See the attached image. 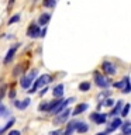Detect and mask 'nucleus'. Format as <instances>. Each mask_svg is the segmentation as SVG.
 <instances>
[{
	"label": "nucleus",
	"mask_w": 131,
	"mask_h": 135,
	"mask_svg": "<svg viewBox=\"0 0 131 135\" xmlns=\"http://www.w3.org/2000/svg\"><path fill=\"white\" fill-rule=\"evenodd\" d=\"M52 78H51V76L49 75H41L40 76V78H37L35 80H34V82H32V84H31V87H30L28 89V93H30V94H32V93H35L37 90H40V89L41 87H44V86H46V83H49V82H52Z\"/></svg>",
	"instance_id": "obj_1"
},
{
	"label": "nucleus",
	"mask_w": 131,
	"mask_h": 135,
	"mask_svg": "<svg viewBox=\"0 0 131 135\" xmlns=\"http://www.w3.org/2000/svg\"><path fill=\"white\" fill-rule=\"evenodd\" d=\"M93 79H95V83H96V86L97 87H100V89H107L110 84H111V80L107 79L106 76H103L100 73V72H93Z\"/></svg>",
	"instance_id": "obj_2"
},
{
	"label": "nucleus",
	"mask_w": 131,
	"mask_h": 135,
	"mask_svg": "<svg viewBox=\"0 0 131 135\" xmlns=\"http://www.w3.org/2000/svg\"><path fill=\"white\" fill-rule=\"evenodd\" d=\"M71 111L72 110L66 107L65 110H62L61 113H58L57 115H55V118H54V124L55 125H61V124H63V122H66L68 118H69V115H71Z\"/></svg>",
	"instance_id": "obj_3"
},
{
	"label": "nucleus",
	"mask_w": 131,
	"mask_h": 135,
	"mask_svg": "<svg viewBox=\"0 0 131 135\" xmlns=\"http://www.w3.org/2000/svg\"><path fill=\"white\" fill-rule=\"evenodd\" d=\"M18 48H20V44H14L13 46H10V48H8L6 56H4V59H3V65H8V63H10L13 59H14L16 52L18 51Z\"/></svg>",
	"instance_id": "obj_4"
},
{
	"label": "nucleus",
	"mask_w": 131,
	"mask_h": 135,
	"mask_svg": "<svg viewBox=\"0 0 131 135\" xmlns=\"http://www.w3.org/2000/svg\"><path fill=\"white\" fill-rule=\"evenodd\" d=\"M90 121H93L96 125H103L106 124V121H107V115H106L104 113H92L90 114Z\"/></svg>",
	"instance_id": "obj_5"
},
{
	"label": "nucleus",
	"mask_w": 131,
	"mask_h": 135,
	"mask_svg": "<svg viewBox=\"0 0 131 135\" xmlns=\"http://www.w3.org/2000/svg\"><path fill=\"white\" fill-rule=\"evenodd\" d=\"M101 70H103L107 76H114L117 73V68L114 66L110 61H104L103 63H101Z\"/></svg>",
	"instance_id": "obj_6"
},
{
	"label": "nucleus",
	"mask_w": 131,
	"mask_h": 135,
	"mask_svg": "<svg viewBox=\"0 0 131 135\" xmlns=\"http://www.w3.org/2000/svg\"><path fill=\"white\" fill-rule=\"evenodd\" d=\"M121 124H123V120H121V118H120V117H114V118H113V121L107 125V128H106L104 132L107 134V135H109V134H111V132H114V131H116L117 128H120V125H121Z\"/></svg>",
	"instance_id": "obj_7"
},
{
	"label": "nucleus",
	"mask_w": 131,
	"mask_h": 135,
	"mask_svg": "<svg viewBox=\"0 0 131 135\" xmlns=\"http://www.w3.org/2000/svg\"><path fill=\"white\" fill-rule=\"evenodd\" d=\"M40 27L35 24V23H32V24H30L28 25V28H27V37L30 38H38L40 37Z\"/></svg>",
	"instance_id": "obj_8"
},
{
	"label": "nucleus",
	"mask_w": 131,
	"mask_h": 135,
	"mask_svg": "<svg viewBox=\"0 0 131 135\" xmlns=\"http://www.w3.org/2000/svg\"><path fill=\"white\" fill-rule=\"evenodd\" d=\"M123 100H120V101H116L114 103V105L111 107V110H110V113L109 114H106L107 117H111V118H114V117H117L118 114H120V111H121V107H123Z\"/></svg>",
	"instance_id": "obj_9"
},
{
	"label": "nucleus",
	"mask_w": 131,
	"mask_h": 135,
	"mask_svg": "<svg viewBox=\"0 0 131 135\" xmlns=\"http://www.w3.org/2000/svg\"><path fill=\"white\" fill-rule=\"evenodd\" d=\"M87 108H89V104H87V103H79V104L75 105V108L71 111V114H72L73 117H75V115H80L82 113H86Z\"/></svg>",
	"instance_id": "obj_10"
},
{
	"label": "nucleus",
	"mask_w": 131,
	"mask_h": 135,
	"mask_svg": "<svg viewBox=\"0 0 131 135\" xmlns=\"http://www.w3.org/2000/svg\"><path fill=\"white\" fill-rule=\"evenodd\" d=\"M78 122L79 121H76V120H72V121H69L66 124V128H65V131L63 132H61L62 135H72L76 131V127H78Z\"/></svg>",
	"instance_id": "obj_11"
},
{
	"label": "nucleus",
	"mask_w": 131,
	"mask_h": 135,
	"mask_svg": "<svg viewBox=\"0 0 131 135\" xmlns=\"http://www.w3.org/2000/svg\"><path fill=\"white\" fill-rule=\"evenodd\" d=\"M49 20H51V14H49V13H41L40 17H38L37 25H38V27H46L48 23H49Z\"/></svg>",
	"instance_id": "obj_12"
},
{
	"label": "nucleus",
	"mask_w": 131,
	"mask_h": 135,
	"mask_svg": "<svg viewBox=\"0 0 131 135\" xmlns=\"http://www.w3.org/2000/svg\"><path fill=\"white\" fill-rule=\"evenodd\" d=\"M63 93H65V86H63V83H59L52 89V96L55 99H62Z\"/></svg>",
	"instance_id": "obj_13"
},
{
	"label": "nucleus",
	"mask_w": 131,
	"mask_h": 135,
	"mask_svg": "<svg viewBox=\"0 0 131 135\" xmlns=\"http://www.w3.org/2000/svg\"><path fill=\"white\" fill-rule=\"evenodd\" d=\"M120 129L123 135H131V122L130 121H123V124L120 125Z\"/></svg>",
	"instance_id": "obj_14"
},
{
	"label": "nucleus",
	"mask_w": 131,
	"mask_h": 135,
	"mask_svg": "<svg viewBox=\"0 0 131 135\" xmlns=\"http://www.w3.org/2000/svg\"><path fill=\"white\" fill-rule=\"evenodd\" d=\"M87 131H89V125L86 124V122L79 121L78 122V127H76V132H78V134H86Z\"/></svg>",
	"instance_id": "obj_15"
},
{
	"label": "nucleus",
	"mask_w": 131,
	"mask_h": 135,
	"mask_svg": "<svg viewBox=\"0 0 131 135\" xmlns=\"http://www.w3.org/2000/svg\"><path fill=\"white\" fill-rule=\"evenodd\" d=\"M31 84H32V80H30L27 76H23V78L20 79V86L23 89H30Z\"/></svg>",
	"instance_id": "obj_16"
},
{
	"label": "nucleus",
	"mask_w": 131,
	"mask_h": 135,
	"mask_svg": "<svg viewBox=\"0 0 131 135\" xmlns=\"http://www.w3.org/2000/svg\"><path fill=\"white\" fill-rule=\"evenodd\" d=\"M14 124H16V118H13V117H10V120L7 121V124L4 125L3 128H0V135H2V134H4V132H6L7 129H10V128H11V127L14 125Z\"/></svg>",
	"instance_id": "obj_17"
},
{
	"label": "nucleus",
	"mask_w": 131,
	"mask_h": 135,
	"mask_svg": "<svg viewBox=\"0 0 131 135\" xmlns=\"http://www.w3.org/2000/svg\"><path fill=\"white\" fill-rule=\"evenodd\" d=\"M90 87H92V84H90V82H87V80H85V82H80L79 86H78V89H79L80 91H83V93L89 91V90H90Z\"/></svg>",
	"instance_id": "obj_18"
},
{
	"label": "nucleus",
	"mask_w": 131,
	"mask_h": 135,
	"mask_svg": "<svg viewBox=\"0 0 131 135\" xmlns=\"http://www.w3.org/2000/svg\"><path fill=\"white\" fill-rule=\"evenodd\" d=\"M11 115V113H10V110H7L6 108V105H4L2 101H0V117H3V118H8Z\"/></svg>",
	"instance_id": "obj_19"
},
{
	"label": "nucleus",
	"mask_w": 131,
	"mask_h": 135,
	"mask_svg": "<svg viewBox=\"0 0 131 135\" xmlns=\"http://www.w3.org/2000/svg\"><path fill=\"white\" fill-rule=\"evenodd\" d=\"M127 82H130V76H125V78H123L120 82H116V83H113V86L116 87V89H120V90H123V87L125 86V83Z\"/></svg>",
	"instance_id": "obj_20"
},
{
	"label": "nucleus",
	"mask_w": 131,
	"mask_h": 135,
	"mask_svg": "<svg viewBox=\"0 0 131 135\" xmlns=\"http://www.w3.org/2000/svg\"><path fill=\"white\" fill-rule=\"evenodd\" d=\"M111 96V90H101L99 94H97V101H103L104 99Z\"/></svg>",
	"instance_id": "obj_21"
},
{
	"label": "nucleus",
	"mask_w": 131,
	"mask_h": 135,
	"mask_svg": "<svg viewBox=\"0 0 131 135\" xmlns=\"http://www.w3.org/2000/svg\"><path fill=\"white\" fill-rule=\"evenodd\" d=\"M101 103V107H106V108H111L113 105H114V103H116V101H114L111 97H107V99H104L103 101H100Z\"/></svg>",
	"instance_id": "obj_22"
},
{
	"label": "nucleus",
	"mask_w": 131,
	"mask_h": 135,
	"mask_svg": "<svg viewBox=\"0 0 131 135\" xmlns=\"http://www.w3.org/2000/svg\"><path fill=\"white\" fill-rule=\"evenodd\" d=\"M20 18H21L20 13H17V14H14V16H11L10 18H8V21H7V25H13V24L18 23V21H20Z\"/></svg>",
	"instance_id": "obj_23"
},
{
	"label": "nucleus",
	"mask_w": 131,
	"mask_h": 135,
	"mask_svg": "<svg viewBox=\"0 0 131 135\" xmlns=\"http://www.w3.org/2000/svg\"><path fill=\"white\" fill-rule=\"evenodd\" d=\"M120 114H121V117H123V118L128 117V114H130V104H128V103H127V104H123Z\"/></svg>",
	"instance_id": "obj_24"
},
{
	"label": "nucleus",
	"mask_w": 131,
	"mask_h": 135,
	"mask_svg": "<svg viewBox=\"0 0 131 135\" xmlns=\"http://www.w3.org/2000/svg\"><path fill=\"white\" fill-rule=\"evenodd\" d=\"M48 108H49V101H44L38 105V111L41 113H48Z\"/></svg>",
	"instance_id": "obj_25"
},
{
	"label": "nucleus",
	"mask_w": 131,
	"mask_h": 135,
	"mask_svg": "<svg viewBox=\"0 0 131 135\" xmlns=\"http://www.w3.org/2000/svg\"><path fill=\"white\" fill-rule=\"evenodd\" d=\"M30 104H31V99H28V97H27V99H24L23 101H20L18 110H25V108H27Z\"/></svg>",
	"instance_id": "obj_26"
},
{
	"label": "nucleus",
	"mask_w": 131,
	"mask_h": 135,
	"mask_svg": "<svg viewBox=\"0 0 131 135\" xmlns=\"http://www.w3.org/2000/svg\"><path fill=\"white\" fill-rule=\"evenodd\" d=\"M42 6L48 7V8H54L57 6V0H44V2H42Z\"/></svg>",
	"instance_id": "obj_27"
},
{
	"label": "nucleus",
	"mask_w": 131,
	"mask_h": 135,
	"mask_svg": "<svg viewBox=\"0 0 131 135\" xmlns=\"http://www.w3.org/2000/svg\"><path fill=\"white\" fill-rule=\"evenodd\" d=\"M21 72H23V65H17L14 69H13V76H14V78H17V76H18Z\"/></svg>",
	"instance_id": "obj_28"
},
{
	"label": "nucleus",
	"mask_w": 131,
	"mask_h": 135,
	"mask_svg": "<svg viewBox=\"0 0 131 135\" xmlns=\"http://www.w3.org/2000/svg\"><path fill=\"white\" fill-rule=\"evenodd\" d=\"M37 75H38V70H37V69H32V70L27 75V78H28L30 80H32V82H34V80H35V78H37Z\"/></svg>",
	"instance_id": "obj_29"
},
{
	"label": "nucleus",
	"mask_w": 131,
	"mask_h": 135,
	"mask_svg": "<svg viewBox=\"0 0 131 135\" xmlns=\"http://www.w3.org/2000/svg\"><path fill=\"white\" fill-rule=\"evenodd\" d=\"M6 90H7V84H3V86L0 87V101H2L3 97L6 96V93H7Z\"/></svg>",
	"instance_id": "obj_30"
},
{
	"label": "nucleus",
	"mask_w": 131,
	"mask_h": 135,
	"mask_svg": "<svg viewBox=\"0 0 131 135\" xmlns=\"http://www.w3.org/2000/svg\"><path fill=\"white\" fill-rule=\"evenodd\" d=\"M123 93H124V94H128V93L131 91V84H130V82H127L125 83V86L123 87V90H121Z\"/></svg>",
	"instance_id": "obj_31"
},
{
	"label": "nucleus",
	"mask_w": 131,
	"mask_h": 135,
	"mask_svg": "<svg viewBox=\"0 0 131 135\" xmlns=\"http://www.w3.org/2000/svg\"><path fill=\"white\" fill-rule=\"evenodd\" d=\"M48 86H44V87H41V90H40V93H38V94H40V97H42V96H45L46 93H48Z\"/></svg>",
	"instance_id": "obj_32"
},
{
	"label": "nucleus",
	"mask_w": 131,
	"mask_h": 135,
	"mask_svg": "<svg viewBox=\"0 0 131 135\" xmlns=\"http://www.w3.org/2000/svg\"><path fill=\"white\" fill-rule=\"evenodd\" d=\"M16 94H17V91L14 90V89H11V90L8 91V97H10L11 100H14V99H16Z\"/></svg>",
	"instance_id": "obj_33"
},
{
	"label": "nucleus",
	"mask_w": 131,
	"mask_h": 135,
	"mask_svg": "<svg viewBox=\"0 0 131 135\" xmlns=\"http://www.w3.org/2000/svg\"><path fill=\"white\" fill-rule=\"evenodd\" d=\"M14 3H16V0H8V4H7V11H10L13 6H14Z\"/></svg>",
	"instance_id": "obj_34"
},
{
	"label": "nucleus",
	"mask_w": 131,
	"mask_h": 135,
	"mask_svg": "<svg viewBox=\"0 0 131 135\" xmlns=\"http://www.w3.org/2000/svg\"><path fill=\"white\" fill-rule=\"evenodd\" d=\"M7 135H21V132L18 129H11V131H8Z\"/></svg>",
	"instance_id": "obj_35"
},
{
	"label": "nucleus",
	"mask_w": 131,
	"mask_h": 135,
	"mask_svg": "<svg viewBox=\"0 0 131 135\" xmlns=\"http://www.w3.org/2000/svg\"><path fill=\"white\" fill-rule=\"evenodd\" d=\"M48 135H61V129H55V131H49Z\"/></svg>",
	"instance_id": "obj_36"
},
{
	"label": "nucleus",
	"mask_w": 131,
	"mask_h": 135,
	"mask_svg": "<svg viewBox=\"0 0 131 135\" xmlns=\"http://www.w3.org/2000/svg\"><path fill=\"white\" fill-rule=\"evenodd\" d=\"M45 32H46V27H42V30H40V37L44 38L45 37Z\"/></svg>",
	"instance_id": "obj_37"
},
{
	"label": "nucleus",
	"mask_w": 131,
	"mask_h": 135,
	"mask_svg": "<svg viewBox=\"0 0 131 135\" xmlns=\"http://www.w3.org/2000/svg\"><path fill=\"white\" fill-rule=\"evenodd\" d=\"M13 104H14V107H16V108H18V105H20V100H16V99H14V100H13Z\"/></svg>",
	"instance_id": "obj_38"
},
{
	"label": "nucleus",
	"mask_w": 131,
	"mask_h": 135,
	"mask_svg": "<svg viewBox=\"0 0 131 135\" xmlns=\"http://www.w3.org/2000/svg\"><path fill=\"white\" fill-rule=\"evenodd\" d=\"M96 135H107V134H106V132H104V131H101V132H97Z\"/></svg>",
	"instance_id": "obj_39"
},
{
	"label": "nucleus",
	"mask_w": 131,
	"mask_h": 135,
	"mask_svg": "<svg viewBox=\"0 0 131 135\" xmlns=\"http://www.w3.org/2000/svg\"><path fill=\"white\" fill-rule=\"evenodd\" d=\"M32 3H37V0H32Z\"/></svg>",
	"instance_id": "obj_40"
},
{
	"label": "nucleus",
	"mask_w": 131,
	"mask_h": 135,
	"mask_svg": "<svg viewBox=\"0 0 131 135\" xmlns=\"http://www.w3.org/2000/svg\"><path fill=\"white\" fill-rule=\"evenodd\" d=\"M121 135H123V134H121Z\"/></svg>",
	"instance_id": "obj_41"
}]
</instances>
